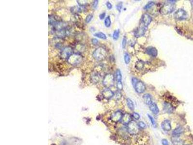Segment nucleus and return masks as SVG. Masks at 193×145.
<instances>
[{"label":"nucleus","mask_w":193,"mask_h":145,"mask_svg":"<svg viewBox=\"0 0 193 145\" xmlns=\"http://www.w3.org/2000/svg\"><path fill=\"white\" fill-rule=\"evenodd\" d=\"M93 57L97 61H102L105 59L107 56V51L105 48L99 47L93 52Z\"/></svg>","instance_id":"f257e3e1"},{"label":"nucleus","mask_w":193,"mask_h":145,"mask_svg":"<svg viewBox=\"0 0 193 145\" xmlns=\"http://www.w3.org/2000/svg\"><path fill=\"white\" fill-rule=\"evenodd\" d=\"M103 85L107 88L114 86L115 83V77L111 73L107 74L104 77L102 81Z\"/></svg>","instance_id":"f03ea898"},{"label":"nucleus","mask_w":193,"mask_h":145,"mask_svg":"<svg viewBox=\"0 0 193 145\" xmlns=\"http://www.w3.org/2000/svg\"><path fill=\"white\" fill-rule=\"evenodd\" d=\"M127 131L131 135H136L140 131V127L138 123L135 121H131L127 124Z\"/></svg>","instance_id":"7ed1b4c3"},{"label":"nucleus","mask_w":193,"mask_h":145,"mask_svg":"<svg viewBox=\"0 0 193 145\" xmlns=\"http://www.w3.org/2000/svg\"><path fill=\"white\" fill-rule=\"evenodd\" d=\"M175 9L174 4L171 2L166 3L160 9V13L163 15H167L172 13Z\"/></svg>","instance_id":"20e7f679"},{"label":"nucleus","mask_w":193,"mask_h":145,"mask_svg":"<svg viewBox=\"0 0 193 145\" xmlns=\"http://www.w3.org/2000/svg\"><path fill=\"white\" fill-rule=\"evenodd\" d=\"M83 60L82 56L77 53L73 54L68 59V62L71 65H76L79 64Z\"/></svg>","instance_id":"39448f33"},{"label":"nucleus","mask_w":193,"mask_h":145,"mask_svg":"<svg viewBox=\"0 0 193 145\" xmlns=\"http://www.w3.org/2000/svg\"><path fill=\"white\" fill-rule=\"evenodd\" d=\"M73 54V49L70 47H67L63 48L61 53L60 56L62 59L64 60L68 59Z\"/></svg>","instance_id":"423d86ee"},{"label":"nucleus","mask_w":193,"mask_h":145,"mask_svg":"<svg viewBox=\"0 0 193 145\" xmlns=\"http://www.w3.org/2000/svg\"><path fill=\"white\" fill-rule=\"evenodd\" d=\"M174 17L178 21H183L186 20L188 18V15L184 10L179 9L175 13Z\"/></svg>","instance_id":"0eeeda50"},{"label":"nucleus","mask_w":193,"mask_h":145,"mask_svg":"<svg viewBox=\"0 0 193 145\" xmlns=\"http://www.w3.org/2000/svg\"><path fill=\"white\" fill-rule=\"evenodd\" d=\"M134 87L135 89L136 92L139 93H144L146 89V87L144 83L139 80L137 82Z\"/></svg>","instance_id":"6e6552de"},{"label":"nucleus","mask_w":193,"mask_h":145,"mask_svg":"<svg viewBox=\"0 0 193 145\" xmlns=\"http://www.w3.org/2000/svg\"><path fill=\"white\" fill-rule=\"evenodd\" d=\"M146 30H147V27L145 26L144 25L143 26L139 27L136 30L135 32V36L137 37H140L143 36L145 34V31H146Z\"/></svg>","instance_id":"1a4fd4ad"},{"label":"nucleus","mask_w":193,"mask_h":145,"mask_svg":"<svg viewBox=\"0 0 193 145\" xmlns=\"http://www.w3.org/2000/svg\"><path fill=\"white\" fill-rule=\"evenodd\" d=\"M124 114L120 111H117L114 113L112 117V120L115 122H117L121 121Z\"/></svg>","instance_id":"9d476101"},{"label":"nucleus","mask_w":193,"mask_h":145,"mask_svg":"<svg viewBox=\"0 0 193 145\" xmlns=\"http://www.w3.org/2000/svg\"><path fill=\"white\" fill-rule=\"evenodd\" d=\"M161 127L165 131L168 132L170 131L171 129V125L170 121L169 120H166L163 121L161 123Z\"/></svg>","instance_id":"9b49d317"},{"label":"nucleus","mask_w":193,"mask_h":145,"mask_svg":"<svg viewBox=\"0 0 193 145\" xmlns=\"http://www.w3.org/2000/svg\"><path fill=\"white\" fill-rule=\"evenodd\" d=\"M152 19L150 15L147 14H145L142 17V22L144 25L147 27L152 22Z\"/></svg>","instance_id":"f8f14e48"},{"label":"nucleus","mask_w":193,"mask_h":145,"mask_svg":"<svg viewBox=\"0 0 193 145\" xmlns=\"http://www.w3.org/2000/svg\"><path fill=\"white\" fill-rule=\"evenodd\" d=\"M132 116L129 114L126 113L124 114L121 119V122L124 124H128L132 121Z\"/></svg>","instance_id":"ddd939ff"},{"label":"nucleus","mask_w":193,"mask_h":145,"mask_svg":"<svg viewBox=\"0 0 193 145\" xmlns=\"http://www.w3.org/2000/svg\"><path fill=\"white\" fill-rule=\"evenodd\" d=\"M102 95L105 98L109 99L113 97L114 95V93L109 88H107L103 91Z\"/></svg>","instance_id":"4468645a"},{"label":"nucleus","mask_w":193,"mask_h":145,"mask_svg":"<svg viewBox=\"0 0 193 145\" xmlns=\"http://www.w3.org/2000/svg\"><path fill=\"white\" fill-rule=\"evenodd\" d=\"M146 52L148 55H149L152 57H154L157 56V54H158V51H157V49H156V48H154V47L148 48L146 49Z\"/></svg>","instance_id":"2eb2a0df"},{"label":"nucleus","mask_w":193,"mask_h":145,"mask_svg":"<svg viewBox=\"0 0 193 145\" xmlns=\"http://www.w3.org/2000/svg\"><path fill=\"white\" fill-rule=\"evenodd\" d=\"M149 108L151 112L155 115H157L159 112V109L157 106V105L155 103H153L151 104H150Z\"/></svg>","instance_id":"dca6fc26"},{"label":"nucleus","mask_w":193,"mask_h":145,"mask_svg":"<svg viewBox=\"0 0 193 145\" xmlns=\"http://www.w3.org/2000/svg\"><path fill=\"white\" fill-rule=\"evenodd\" d=\"M143 99L145 104L147 105H150L152 103V98L150 94L146 93L143 96Z\"/></svg>","instance_id":"f3484780"},{"label":"nucleus","mask_w":193,"mask_h":145,"mask_svg":"<svg viewBox=\"0 0 193 145\" xmlns=\"http://www.w3.org/2000/svg\"><path fill=\"white\" fill-rule=\"evenodd\" d=\"M60 21L58 19V18H56V17L54 15H49V24L51 26H53L54 25L57 23L58 22Z\"/></svg>","instance_id":"a211bd4d"},{"label":"nucleus","mask_w":193,"mask_h":145,"mask_svg":"<svg viewBox=\"0 0 193 145\" xmlns=\"http://www.w3.org/2000/svg\"><path fill=\"white\" fill-rule=\"evenodd\" d=\"M164 110L168 113H171L173 111V107L169 103H164Z\"/></svg>","instance_id":"6ab92c4d"},{"label":"nucleus","mask_w":193,"mask_h":145,"mask_svg":"<svg viewBox=\"0 0 193 145\" xmlns=\"http://www.w3.org/2000/svg\"><path fill=\"white\" fill-rule=\"evenodd\" d=\"M184 132V129L182 127H178L173 130L172 132V134L174 136H177L181 134H182Z\"/></svg>","instance_id":"aec40b11"},{"label":"nucleus","mask_w":193,"mask_h":145,"mask_svg":"<svg viewBox=\"0 0 193 145\" xmlns=\"http://www.w3.org/2000/svg\"><path fill=\"white\" fill-rule=\"evenodd\" d=\"M100 79V76L97 72H94L91 76V80L94 83H97Z\"/></svg>","instance_id":"412c9836"},{"label":"nucleus","mask_w":193,"mask_h":145,"mask_svg":"<svg viewBox=\"0 0 193 145\" xmlns=\"http://www.w3.org/2000/svg\"><path fill=\"white\" fill-rule=\"evenodd\" d=\"M126 104H127V105L129 109H130L132 111L134 110V108H135L134 104L133 101L130 99L127 98L126 99Z\"/></svg>","instance_id":"4be33fe9"},{"label":"nucleus","mask_w":193,"mask_h":145,"mask_svg":"<svg viewBox=\"0 0 193 145\" xmlns=\"http://www.w3.org/2000/svg\"><path fill=\"white\" fill-rule=\"evenodd\" d=\"M94 35L95 37H96L101 39H103V40H105L107 38L106 35L104 33H103L102 32H98L95 33L94 34Z\"/></svg>","instance_id":"5701e85b"},{"label":"nucleus","mask_w":193,"mask_h":145,"mask_svg":"<svg viewBox=\"0 0 193 145\" xmlns=\"http://www.w3.org/2000/svg\"><path fill=\"white\" fill-rule=\"evenodd\" d=\"M172 140L173 145H183V141L179 138L174 136Z\"/></svg>","instance_id":"b1692460"},{"label":"nucleus","mask_w":193,"mask_h":145,"mask_svg":"<svg viewBox=\"0 0 193 145\" xmlns=\"http://www.w3.org/2000/svg\"><path fill=\"white\" fill-rule=\"evenodd\" d=\"M71 11L73 14H78V13L81 12L82 11V8L80 7L75 6H73L71 8Z\"/></svg>","instance_id":"393cba45"},{"label":"nucleus","mask_w":193,"mask_h":145,"mask_svg":"<svg viewBox=\"0 0 193 145\" xmlns=\"http://www.w3.org/2000/svg\"><path fill=\"white\" fill-rule=\"evenodd\" d=\"M122 74L121 73L119 69H117L116 72V78L117 81H121L122 80Z\"/></svg>","instance_id":"a878e982"},{"label":"nucleus","mask_w":193,"mask_h":145,"mask_svg":"<svg viewBox=\"0 0 193 145\" xmlns=\"http://www.w3.org/2000/svg\"><path fill=\"white\" fill-rule=\"evenodd\" d=\"M104 24L105 26L107 28H109L111 26V21L110 16H108L107 18H106L105 21H104Z\"/></svg>","instance_id":"bb28decb"},{"label":"nucleus","mask_w":193,"mask_h":145,"mask_svg":"<svg viewBox=\"0 0 193 145\" xmlns=\"http://www.w3.org/2000/svg\"><path fill=\"white\" fill-rule=\"evenodd\" d=\"M119 33H120V31L119 30H116L114 31L113 35V37L114 39L116 40L119 38Z\"/></svg>","instance_id":"cd10ccee"},{"label":"nucleus","mask_w":193,"mask_h":145,"mask_svg":"<svg viewBox=\"0 0 193 145\" xmlns=\"http://www.w3.org/2000/svg\"><path fill=\"white\" fill-rule=\"evenodd\" d=\"M124 60H125V62L126 64H128L129 62H130V57L128 53H125L124 55Z\"/></svg>","instance_id":"c85d7f7f"},{"label":"nucleus","mask_w":193,"mask_h":145,"mask_svg":"<svg viewBox=\"0 0 193 145\" xmlns=\"http://www.w3.org/2000/svg\"><path fill=\"white\" fill-rule=\"evenodd\" d=\"M93 18V15H92V14H89V15H88L87 16L86 18L85 22H86L87 23H88L90 22V21H92Z\"/></svg>","instance_id":"c756f323"},{"label":"nucleus","mask_w":193,"mask_h":145,"mask_svg":"<svg viewBox=\"0 0 193 145\" xmlns=\"http://www.w3.org/2000/svg\"><path fill=\"white\" fill-rule=\"evenodd\" d=\"M154 2L153 1H150L149 2H148L145 7V9L146 10H148L149 9H150L153 6H154Z\"/></svg>","instance_id":"7c9ffc66"},{"label":"nucleus","mask_w":193,"mask_h":145,"mask_svg":"<svg viewBox=\"0 0 193 145\" xmlns=\"http://www.w3.org/2000/svg\"><path fill=\"white\" fill-rule=\"evenodd\" d=\"M147 116H148V117L149 120L151 121V122L152 124L155 127L156 126V123H155V121H154V119L153 118L152 116H151L149 114H148Z\"/></svg>","instance_id":"2f4dec72"},{"label":"nucleus","mask_w":193,"mask_h":145,"mask_svg":"<svg viewBox=\"0 0 193 145\" xmlns=\"http://www.w3.org/2000/svg\"><path fill=\"white\" fill-rule=\"evenodd\" d=\"M132 117L135 120H139L140 118V115L136 113V112H134L132 115Z\"/></svg>","instance_id":"473e14b6"},{"label":"nucleus","mask_w":193,"mask_h":145,"mask_svg":"<svg viewBox=\"0 0 193 145\" xmlns=\"http://www.w3.org/2000/svg\"><path fill=\"white\" fill-rule=\"evenodd\" d=\"M138 125H139L140 128L145 129L146 127V125L143 121H140L138 123Z\"/></svg>","instance_id":"72a5a7b5"},{"label":"nucleus","mask_w":193,"mask_h":145,"mask_svg":"<svg viewBox=\"0 0 193 145\" xmlns=\"http://www.w3.org/2000/svg\"><path fill=\"white\" fill-rule=\"evenodd\" d=\"M116 87L119 91H122L123 89V85L121 81H118L116 83Z\"/></svg>","instance_id":"f704fd0d"},{"label":"nucleus","mask_w":193,"mask_h":145,"mask_svg":"<svg viewBox=\"0 0 193 145\" xmlns=\"http://www.w3.org/2000/svg\"><path fill=\"white\" fill-rule=\"evenodd\" d=\"M122 7H123L122 2H119V3H118L116 5V9H117V10H118L119 12H120L121 10V9H122Z\"/></svg>","instance_id":"c9c22d12"},{"label":"nucleus","mask_w":193,"mask_h":145,"mask_svg":"<svg viewBox=\"0 0 193 145\" xmlns=\"http://www.w3.org/2000/svg\"><path fill=\"white\" fill-rule=\"evenodd\" d=\"M144 67V64L142 62H137V68H139L140 69H141L143 68Z\"/></svg>","instance_id":"e433bc0d"},{"label":"nucleus","mask_w":193,"mask_h":145,"mask_svg":"<svg viewBox=\"0 0 193 145\" xmlns=\"http://www.w3.org/2000/svg\"><path fill=\"white\" fill-rule=\"evenodd\" d=\"M98 3V0H94L93 3H92V7H93V8H94V9L96 8L97 6Z\"/></svg>","instance_id":"4c0bfd02"},{"label":"nucleus","mask_w":193,"mask_h":145,"mask_svg":"<svg viewBox=\"0 0 193 145\" xmlns=\"http://www.w3.org/2000/svg\"><path fill=\"white\" fill-rule=\"evenodd\" d=\"M126 39L125 37H124L123 41H122V47L123 48H125V46H126Z\"/></svg>","instance_id":"58836bf2"},{"label":"nucleus","mask_w":193,"mask_h":145,"mask_svg":"<svg viewBox=\"0 0 193 145\" xmlns=\"http://www.w3.org/2000/svg\"><path fill=\"white\" fill-rule=\"evenodd\" d=\"M91 42H92V43L95 46L97 45L98 43V41L97 40V39H96V38H93L91 40Z\"/></svg>","instance_id":"ea45409f"},{"label":"nucleus","mask_w":193,"mask_h":145,"mask_svg":"<svg viewBox=\"0 0 193 145\" xmlns=\"http://www.w3.org/2000/svg\"><path fill=\"white\" fill-rule=\"evenodd\" d=\"M106 5L107 7V8L108 9L110 10V9H111L112 8V5L109 1H107L106 2Z\"/></svg>","instance_id":"a19ab883"},{"label":"nucleus","mask_w":193,"mask_h":145,"mask_svg":"<svg viewBox=\"0 0 193 145\" xmlns=\"http://www.w3.org/2000/svg\"><path fill=\"white\" fill-rule=\"evenodd\" d=\"M105 16H106V13H102L100 14L99 15V19L101 20H103V19L105 18Z\"/></svg>","instance_id":"79ce46f5"},{"label":"nucleus","mask_w":193,"mask_h":145,"mask_svg":"<svg viewBox=\"0 0 193 145\" xmlns=\"http://www.w3.org/2000/svg\"><path fill=\"white\" fill-rule=\"evenodd\" d=\"M162 145H169L168 141L166 139H164L162 140Z\"/></svg>","instance_id":"37998d69"},{"label":"nucleus","mask_w":193,"mask_h":145,"mask_svg":"<svg viewBox=\"0 0 193 145\" xmlns=\"http://www.w3.org/2000/svg\"></svg>","instance_id":"c03bdc74"}]
</instances>
